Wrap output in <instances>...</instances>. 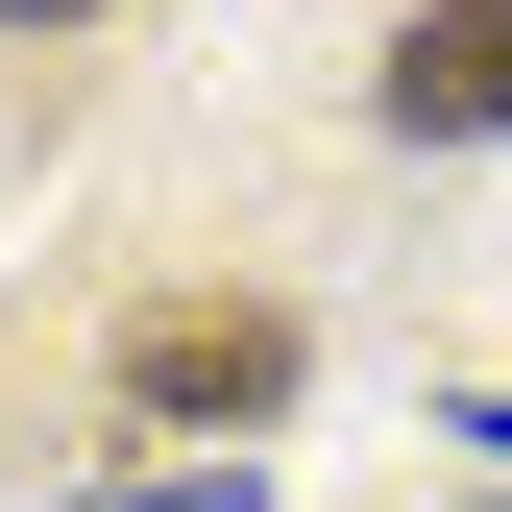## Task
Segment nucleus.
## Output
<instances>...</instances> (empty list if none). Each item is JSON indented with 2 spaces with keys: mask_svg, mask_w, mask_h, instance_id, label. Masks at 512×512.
Returning a JSON list of instances; mask_svg holds the SVG:
<instances>
[{
  "mask_svg": "<svg viewBox=\"0 0 512 512\" xmlns=\"http://www.w3.org/2000/svg\"><path fill=\"white\" fill-rule=\"evenodd\" d=\"M122 391L196 415V439H220V415H293V317H220V293H196V317H147V342H122Z\"/></svg>",
  "mask_w": 512,
  "mask_h": 512,
  "instance_id": "nucleus-1",
  "label": "nucleus"
},
{
  "mask_svg": "<svg viewBox=\"0 0 512 512\" xmlns=\"http://www.w3.org/2000/svg\"><path fill=\"white\" fill-rule=\"evenodd\" d=\"M391 122L415 147H512V0H439V25L391 49Z\"/></svg>",
  "mask_w": 512,
  "mask_h": 512,
  "instance_id": "nucleus-2",
  "label": "nucleus"
},
{
  "mask_svg": "<svg viewBox=\"0 0 512 512\" xmlns=\"http://www.w3.org/2000/svg\"><path fill=\"white\" fill-rule=\"evenodd\" d=\"M98 512H244V464H171V488H98Z\"/></svg>",
  "mask_w": 512,
  "mask_h": 512,
  "instance_id": "nucleus-3",
  "label": "nucleus"
},
{
  "mask_svg": "<svg viewBox=\"0 0 512 512\" xmlns=\"http://www.w3.org/2000/svg\"><path fill=\"white\" fill-rule=\"evenodd\" d=\"M0 25H74V0H0Z\"/></svg>",
  "mask_w": 512,
  "mask_h": 512,
  "instance_id": "nucleus-4",
  "label": "nucleus"
}]
</instances>
